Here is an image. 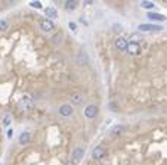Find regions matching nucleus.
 Here are the masks:
<instances>
[{
    "label": "nucleus",
    "instance_id": "1",
    "mask_svg": "<svg viewBox=\"0 0 167 165\" xmlns=\"http://www.w3.org/2000/svg\"><path fill=\"white\" fill-rule=\"evenodd\" d=\"M19 108L24 109V111H31V109L34 108V100H33V97L24 96V97L19 100Z\"/></svg>",
    "mask_w": 167,
    "mask_h": 165
},
{
    "label": "nucleus",
    "instance_id": "2",
    "mask_svg": "<svg viewBox=\"0 0 167 165\" xmlns=\"http://www.w3.org/2000/svg\"><path fill=\"white\" fill-rule=\"evenodd\" d=\"M83 156H84V147L79 146V147H76V149L73 150V153H71V162L74 165L79 164V162L83 159Z\"/></svg>",
    "mask_w": 167,
    "mask_h": 165
},
{
    "label": "nucleus",
    "instance_id": "3",
    "mask_svg": "<svg viewBox=\"0 0 167 165\" xmlns=\"http://www.w3.org/2000/svg\"><path fill=\"white\" fill-rule=\"evenodd\" d=\"M73 114H74V108H73L71 103H65V105L59 106V115H61V117L68 118V117H71Z\"/></svg>",
    "mask_w": 167,
    "mask_h": 165
},
{
    "label": "nucleus",
    "instance_id": "4",
    "mask_svg": "<svg viewBox=\"0 0 167 165\" xmlns=\"http://www.w3.org/2000/svg\"><path fill=\"white\" fill-rule=\"evenodd\" d=\"M98 112H99V108H98L96 105H89V106L84 109V117L89 118V120H93V118L98 115Z\"/></svg>",
    "mask_w": 167,
    "mask_h": 165
},
{
    "label": "nucleus",
    "instance_id": "5",
    "mask_svg": "<svg viewBox=\"0 0 167 165\" xmlns=\"http://www.w3.org/2000/svg\"><path fill=\"white\" fill-rule=\"evenodd\" d=\"M105 155H107V149H105L104 146H96V147L92 150V158L96 159V161L102 159Z\"/></svg>",
    "mask_w": 167,
    "mask_h": 165
},
{
    "label": "nucleus",
    "instance_id": "6",
    "mask_svg": "<svg viewBox=\"0 0 167 165\" xmlns=\"http://www.w3.org/2000/svg\"><path fill=\"white\" fill-rule=\"evenodd\" d=\"M139 30L141 31H160V30H163V27L161 25H154V24H141Z\"/></svg>",
    "mask_w": 167,
    "mask_h": 165
},
{
    "label": "nucleus",
    "instance_id": "7",
    "mask_svg": "<svg viewBox=\"0 0 167 165\" xmlns=\"http://www.w3.org/2000/svg\"><path fill=\"white\" fill-rule=\"evenodd\" d=\"M127 52H129L130 55H138V53L141 52V46H139V43H136V41H130V43H127Z\"/></svg>",
    "mask_w": 167,
    "mask_h": 165
},
{
    "label": "nucleus",
    "instance_id": "8",
    "mask_svg": "<svg viewBox=\"0 0 167 165\" xmlns=\"http://www.w3.org/2000/svg\"><path fill=\"white\" fill-rule=\"evenodd\" d=\"M40 28H42L43 31H46V33H49V31H52L53 28H55V24H53V21H50V19H43L42 22H40Z\"/></svg>",
    "mask_w": 167,
    "mask_h": 165
},
{
    "label": "nucleus",
    "instance_id": "9",
    "mask_svg": "<svg viewBox=\"0 0 167 165\" xmlns=\"http://www.w3.org/2000/svg\"><path fill=\"white\" fill-rule=\"evenodd\" d=\"M50 41H52L55 46H61V44H62V41H64V34H62L61 31L55 33V34L50 37Z\"/></svg>",
    "mask_w": 167,
    "mask_h": 165
},
{
    "label": "nucleus",
    "instance_id": "10",
    "mask_svg": "<svg viewBox=\"0 0 167 165\" xmlns=\"http://www.w3.org/2000/svg\"><path fill=\"white\" fill-rule=\"evenodd\" d=\"M83 94L82 93H73L71 96H70V102H71V105H79V103H82L83 102Z\"/></svg>",
    "mask_w": 167,
    "mask_h": 165
},
{
    "label": "nucleus",
    "instance_id": "11",
    "mask_svg": "<svg viewBox=\"0 0 167 165\" xmlns=\"http://www.w3.org/2000/svg\"><path fill=\"white\" fill-rule=\"evenodd\" d=\"M116 47L118 49V50H127V41L123 39V37H117L116 39Z\"/></svg>",
    "mask_w": 167,
    "mask_h": 165
},
{
    "label": "nucleus",
    "instance_id": "12",
    "mask_svg": "<svg viewBox=\"0 0 167 165\" xmlns=\"http://www.w3.org/2000/svg\"><path fill=\"white\" fill-rule=\"evenodd\" d=\"M30 140H31V134H30L28 131H24V133L19 136V143H21V145H27V143H30Z\"/></svg>",
    "mask_w": 167,
    "mask_h": 165
},
{
    "label": "nucleus",
    "instance_id": "13",
    "mask_svg": "<svg viewBox=\"0 0 167 165\" xmlns=\"http://www.w3.org/2000/svg\"><path fill=\"white\" fill-rule=\"evenodd\" d=\"M77 61H79V64L80 65H86L87 64V55H86V52L84 50H80L79 53H77Z\"/></svg>",
    "mask_w": 167,
    "mask_h": 165
},
{
    "label": "nucleus",
    "instance_id": "14",
    "mask_svg": "<svg viewBox=\"0 0 167 165\" xmlns=\"http://www.w3.org/2000/svg\"><path fill=\"white\" fill-rule=\"evenodd\" d=\"M46 15H47V19H55V18H58V12H56V9L55 7H47L46 9Z\"/></svg>",
    "mask_w": 167,
    "mask_h": 165
},
{
    "label": "nucleus",
    "instance_id": "15",
    "mask_svg": "<svg viewBox=\"0 0 167 165\" xmlns=\"http://www.w3.org/2000/svg\"><path fill=\"white\" fill-rule=\"evenodd\" d=\"M146 15H148V18H149V19H152V21H160V22H161V21H164V19H166L163 15L155 13V12H148Z\"/></svg>",
    "mask_w": 167,
    "mask_h": 165
},
{
    "label": "nucleus",
    "instance_id": "16",
    "mask_svg": "<svg viewBox=\"0 0 167 165\" xmlns=\"http://www.w3.org/2000/svg\"><path fill=\"white\" fill-rule=\"evenodd\" d=\"M77 1H74V0H68V1H65V9L67 10H74L76 7H77Z\"/></svg>",
    "mask_w": 167,
    "mask_h": 165
},
{
    "label": "nucleus",
    "instance_id": "17",
    "mask_svg": "<svg viewBox=\"0 0 167 165\" xmlns=\"http://www.w3.org/2000/svg\"><path fill=\"white\" fill-rule=\"evenodd\" d=\"M9 28V22L6 19H0V33H4Z\"/></svg>",
    "mask_w": 167,
    "mask_h": 165
},
{
    "label": "nucleus",
    "instance_id": "18",
    "mask_svg": "<svg viewBox=\"0 0 167 165\" xmlns=\"http://www.w3.org/2000/svg\"><path fill=\"white\" fill-rule=\"evenodd\" d=\"M142 7L151 9V7H154V3H152V1H142Z\"/></svg>",
    "mask_w": 167,
    "mask_h": 165
},
{
    "label": "nucleus",
    "instance_id": "19",
    "mask_svg": "<svg viewBox=\"0 0 167 165\" xmlns=\"http://www.w3.org/2000/svg\"><path fill=\"white\" fill-rule=\"evenodd\" d=\"M9 123H10V117H9V115H6V117H4V120H3V125H9Z\"/></svg>",
    "mask_w": 167,
    "mask_h": 165
},
{
    "label": "nucleus",
    "instance_id": "20",
    "mask_svg": "<svg viewBox=\"0 0 167 165\" xmlns=\"http://www.w3.org/2000/svg\"><path fill=\"white\" fill-rule=\"evenodd\" d=\"M31 6H33V7H37V9H40V7H42V4H40L39 1H33V3H31Z\"/></svg>",
    "mask_w": 167,
    "mask_h": 165
},
{
    "label": "nucleus",
    "instance_id": "21",
    "mask_svg": "<svg viewBox=\"0 0 167 165\" xmlns=\"http://www.w3.org/2000/svg\"><path fill=\"white\" fill-rule=\"evenodd\" d=\"M114 30H116V31H121L123 28H121V25H120V24H114Z\"/></svg>",
    "mask_w": 167,
    "mask_h": 165
},
{
    "label": "nucleus",
    "instance_id": "22",
    "mask_svg": "<svg viewBox=\"0 0 167 165\" xmlns=\"http://www.w3.org/2000/svg\"><path fill=\"white\" fill-rule=\"evenodd\" d=\"M121 130H123L121 127H116V128L113 130V133H116V134H117V133H121Z\"/></svg>",
    "mask_w": 167,
    "mask_h": 165
},
{
    "label": "nucleus",
    "instance_id": "23",
    "mask_svg": "<svg viewBox=\"0 0 167 165\" xmlns=\"http://www.w3.org/2000/svg\"><path fill=\"white\" fill-rule=\"evenodd\" d=\"M68 25H70V28H71V30H76V28H77V27H76V22H70Z\"/></svg>",
    "mask_w": 167,
    "mask_h": 165
},
{
    "label": "nucleus",
    "instance_id": "24",
    "mask_svg": "<svg viewBox=\"0 0 167 165\" xmlns=\"http://www.w3.org/2000/svg\"><path fill=\"white\" fill-rule=\"evenodd\" d=\"M12 136H13V130H9V131H7V137L12 139Z\"/></svg>",
    "mask_w": 167,
    "mask_h": 165
},
{
    "label": "nucleus",
    "instance_id": "25",
    "mask_svg": "<svg viewBox=\"0 0 167 165\" xmlns=\"http://www.w3.org/2000/svg\"><path fill=\"white\" fill-rule=\"evenodd\" d=\"M65 165H74V164H73V162L70 161V162H67V164H65Z\"/></svg>",
    "mask_w": 167,
    "mask_h": 165
}]
</instances>
